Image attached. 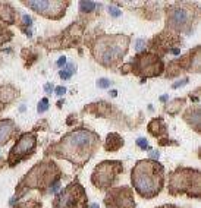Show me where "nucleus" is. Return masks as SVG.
<instances>
[{
	"instance_id": "6",
	"label": "nucleus",
	"mask_w": 201,
	"mask_h": 208,
	"mask_svg": "<svg viewBox=\"0 0 201 208\" xmlns=\"http://www.w3.org/2000/svg\"><path fill=\"white\" fill-rule=\"evenodd\" d=\"M122 170V166L119 163H112V161H104L101 164H98L95 171L93 174V182L98 188H107L109 185H112L118 171Z\"/></svg>"
},
{
	"instance_id": "22",
	"label": "nucleus",
	"mask_w": 201,
	"mask_h": 208,
	"mask_svg": "<svg viewBox=\"0 0 201 208\" xmlns=\"http://www.w3.org/2000/svg\"><path fill=\"white\" fill-rule=\"evenodd\" d=\"M59 76H60L62 79H70L72 75H70L68 70H60V72H59Z\"/></svg>"
},
{
	"instance_id": "10",
	"label": "nucleus",
	"mask_w": 201,
	"mask_h": 208,
	"mask_svg": "<svg viewBox=\"0 0 201 208\" xmlns=\"http://www.w3.org/2000/svg\"><path fill=\"white\" fill-rule=\"evenodd\" d=\"M104 202L110 208H134V199H132V192L129 189H118L113 191L104 199Z\"/></svg>"
},
{
	"instance_id": "28",
	"label": "nucleus",
	"mask_w": 201,
	"mask_h": 208,
	"mask_svg": "<svg viewBox=\"0 0 201 208\" xmlns=\"http://www.w3.org/2000/svg\"><path fill=\"white\" fill-rule=\"evenodd\" d=\"M44 89H46V92H49V94H50V92H52V89H53V85H52V83H46V85H44Z\"/></svg>"
},
{
	"instance_id": "24",
	"label": "nucleus",
	"mask_w": 201,
	"mask_h": 208,
	"mask_svg": "<svg viewBox=\"0 0 201 208\" xmlns=\"http://www.w3.org/2000/svg\"><path fill=\"white\" fill-rule=\"evenodd\" d=\"M22 19H24V24H25V25H28V27H31V25H32V19H31L28 15H24V16H22Z\"/></svg>"
},
{
	"instance_id": "23",
	"label": "nucleus",
	"mask_w": 201,
	"mask_h": 208,
	"mask_svg": "<svg viewBox=\"0 0 201 208\" xmlns=\"http://www.w3.org/2000/svg\"><path fill=\"white\" fill-rule=\"evenodd\" d=\"M144 44H146V41H144V40H138V41H136V45H135V48H136V51H140V50H142V48L146 47Z\"/></svg>"
},
{
	"instance_id": "18",
	"label": "nucleus",
	"mask_w": 201,
	"mask_h": 208,
	"mask_svg": "<svg viewBox=\"0 0 201 208\" xmlns=\"http://www.w3.org/2000/svg\"><path fill=\"white\" fill-rule=\"evenodd\" d=\"M97 86H98V88H107V86H110V81L104 79V78H101V79L97 81Z\"/></svg>"
},
{
	"instance_id": "29",
	"label": "nucleus",
	"mask_w": 201,
	"mask_h": 208,
	"mask_svg": "<svg viewBox=\"0 0 201 208\" xmlns=\"http://www.w3.org/2000/svg\"><path fill=\"white\" fill-rule=\"evenodd\" d=\"M172 53H173V54H179V48H173Z\"/></svg>"
},
{
	"instance_id": "15",
	"label": "nucleus",
	"mask_w": 201,
	"mask_h": 208,
	"mask_svg": "<svg viewBox=\"0 0 201 208\" xmlns=\"http://www.w3.org/2000/svg\"><path fill=\"white\" fill-rule=\"evenodd\" d=\"M80 7L81 10H84V12H91L95 7V3H93V1H81Z\"/></svg>"
},
{
	"instance_id": "3",
	"label": "nucleus",
	"mask_w": 201,
	"mask_h": 208,
	"mask_svg": "<svg viewBox=\"0 0 201 208\" xmlns=\"http://www.w3.org/2000/svg\"><path fill=\"white\" fill-rule=\"evenodd\" d=\"M129 45L126 35H103L94 42L93 53L101 65H113L125 56Z\"/></svg>"
},
{
	"instance_id": "25",
	"label": "nucleus",
	"mask_w": 201,
	"mask_h": 208,
	"mask_svg": "<svg viewBox=\"0 0 201 208\" xmlns=\"http://www.w3.org/2000/svg\"><path fill=\"white\" fill-rule=\"evenodd\" d=\"M65 63H66V57H65V56H62V57L57 60V66H59V68H62V66H65Z\"/></svg>"
},
{
	"instance_id": "5",
	"label": "nucleus",
	"mask_w": 201,
	"mask_h": 208,
	"mask_svg": "<svg viewBox=\"0 0 201 208\" xmlns=\"http://www.w3.org/2000/svg\"><path fill=\"white\" fill-rule=\"evenodd\" d=\"M56 208H87V196L80 183L69 185L63 192L57 195Z\"/></svg>"
},
{
	"instance_id": "30",
	"label": "nucleus",
	"mask_w": 201,
	"mask_h": 208,
	"mask_svg": "<svg viewBox=\"0 0 201 208\" xmlns=\"http://www.w3.org/2000/svg\"><path fill=\"white\" fill-rule=\"evenodd\" d=\"M160 100H161V101H166V100H167V95H161Z\"/></svg>"
},
{
	"instance_id": "11",
	"label": "nucleus",
	"mask_w": 201,
	"mask_h": 208,
	"mask_svg": "<svg viewBox=\"0 0 201 208\" xmlns=\"http://www.w3.org/2000/svg\"><path fill=\"white\" fill-rule=\"evenodd\" d=\"M192 21V12L187 7H173L169 13V25L175 29H185Z\"/></svg>"
},
{
	"instance_id": "9",
	"label": "nucleus",
	"mask_w": 201,
	"mask_h": 208,
	"mask_svg": "<svg viewBox=\"0 0 201 208\" xmlns=\"http://www.w3.org/2000/svg\"><path fill=\"white\" fill-rule=\"evenodd\" d=\"M136 68H138V73H141L144 76H156V75L161 73L163 63L160 62V59L156 57V56L144 54L141 57H138Z\"/></svg>"
},
{
	"instance_id": "19",
	"label": "nucleus",
	"mask_w": 201,
	"mask_h": 208,
	"mask_svg": "<svg viewBox=\"0 0 201 208\" xmlns=\"http://www.w3.org/2000/svg\"><path fill=\"white\" fill-rule=\"evenodd\" d=\"M9 38H10V35L8 34V31H2V29H0V44L4 42V41H8Z\"/></svg>"
},
{
	"instance_id": "26",
	"label": "nucleus",
	"mask_w": 201,
	"mask_h": 208,
	"mask_svg": "<svg viewBox=\"0 0 201 208\" xmlns=\"http://www.w3.org/2000/svg\"><path fill=\"white\" fill-rule=\"evenodd\" d=\"M150 157L154 158V161H157L159 157H160V154H159V151H150Z\"/></svg>"
},
{
	"instance_id": "7",
	"label": "nucleus",
	"mask_w": 201,
	"mask_h": 208,
	"mask_svg": "<svg viewBox=\"0 0 201 208\" xmlns=\"http://www.w3.org/2000/svg\"><path fill=\"white\" fill-rule=\"evenodd\" d=\"M25 4L32 7V10L38 12L40 15L52 19L62 16L68 6L66 1H25Z\"/></svg>"
},
{
	"instance_id": "4",
	"label": "nucleus",
	"mask_w": 201,
	"mask_h": 208,
	"mask_svg": "<svg viewBox=\"0 0 201 208\" xmlns=\"http://www.w3.org/2000/svg\"><path fill=\"white\" fill-rule=\"evenodd\" d=\"M172 192H187L197 196L200 194V176L195 170H179L175 171L170 179Z\"/></svg>"
},
{
	"instance_id": "27",
	"label": "nucleus",
	"mask_w": 201,
	"mask_h": 208,
	"mask_svg": "<svg viewBox=\"0 0 201 208\" xmlns=\"http://www.w3.org/2000/svg\"><path fill=\"white\" fill-rule=\"evenodd\" d=\"M185 83H188V79H184V81H181V82H175V83H173V88H179V86H184Z\"/></svg>"
},
{
	"instance_id": "31",
	"label": "nucleus",
	"mask_w": 201,
	"mask_h": 208,
	"mask_svg": "<svg viewBox=\"0 0 201 208\" xmlns=\"http://www.w3.org/2000/svg\"><path fill=\"white\" fill-rule=\"evenodd\" d=\"M159 208H175V207H172V205H166V207H159Z\"/></svg>"
},
{
	"instance_id": "21",
	"label": "nucleus",
	"mask_w": 201,
	"mask_h": 208,
	"mask_svg": "<svg viewBox=\"0 0 201 208\" xmlns=\"http://www.w3.org/2000/svg\"><path fill=\"white\" fill-rule=\"evenodd\" d=\"M54 92L57 94V97H59V95L62 97V95H65V94H66V88H65V86H57V88L54 89Z\"/></svg>"
},
{
	"instance_id": "20",
	"label": "nucleus",
	"mask_w": 201,
	"mask_h": 208,
	"mask_svg": "<svg viewBox=\"0 0 201 208\" xmlns=\"http://www.w3.org/2000/svg\"><path fill=\"white\" fill-rule=\"evenodd\" d=\"M109 13L112 15V16H115V18H116V16H121L122 12L119 10V9H118V7H113V6H110V7H109Z\"/></svg>"
},
{
	"instance_id": "8",
	"label": "nucleus",
	"mask_w": 201,
	"mask_h": 208,
	"mask_svg": "<svg viewBox=\"0 0 201 208\" xmlns=\"http://www.w3.org/2000/svg\"><path fill=\"white\" fill-rule=\"evenodd\" d=\"M35 144H37L35 135H32V133H25V135H22L21 138L18 139V142L15 144L14 150H12V153H10V157H9L10 164L21 161L24 157H28L29 154L34 151Z\"/></svg>"
},
{
	"instance_id": "1",
	"label": "nucleus",
	"mask_w": 201,
	"mask_h": 208,
	"mask_svg": "<svg viewBox=\"0 0 201 208\" xmlns=\"http://www.w3.org/2000/svg\"><path fill=\"white\" fill-rule=\"evenodd\" d=\"M97 136L93 132L78 129L68 133L57 147V154L76 164H84L97 148Z\"/></svg>"
},
{
	"instance_id": "16",
	"label": "nucleus",
	"mask_w": 201,
	"mask_h": 208,
	"mask_svg": "<svg viewBox=\"0 0 201 208\" xmlns=\"http://www.w3.org/2000/svg\"><path fill=\"white\" fill-rule=\"evenodd\" d=\"M47 109H49V100L47 98H43L40 103H38L37 110H38V113H44V111H47Z\"/></svg>"
},
{
	"instance_id": "2",
	"label": "nucleus",
	"mask_w": 201,
	"mask_h": 208,
	"mask_svg": "<svg viewBox=\"0 0 201 208\" xmlns=\"http://www.w3.org/2000/svg\"><path fill=\"white\" fill-rule=\"evenodd\" d=\"M132 183L138 194L146 198L154 196L163 186V167L150 160L138 163L132 171Z\"/></svg>"
},
{
	"instance_id": "14",
	"label": "nucleus",
	"mask_w": 201,
	"mask_h": 208,
	"mask_svg": "<svg viewBox=\"0 0 201 208\" xmlns=\"http://www.w3.org/2000/svg\"><path fill=\"white\" fill-rule=\"evenodd\" d=\"M164 130V125H163V122H161L160 119H156V120H153L151 123H150V127H148V130L151 132V133H154V135H160V130Z\"/></svg>"
},
{
	"instance_id": "32",
	"label": "nucleus",
	"mask_w": 201,
	"mask_h": 208,
	"mask_svg": "<svg viewBox=\"0 0 201 208\" xmlns=\"http://www.w3.org/2000/svg\"><path fill=\"white\" fill-rule=\"evenodd\" d=\"M91 208H98V204H93V205H91Z\"/></svg>"
},
{
	"instance_id": "17",
	"label": "nucleus",
	"mask_w": 201,
	"mask_h": 208,
	"mask_svg": "<svg viewBox=\"0 0 201 208\" xmlns=\"http://www.w3.org/2000/svg\"><path fill=\"white\" fill-rule=\"evenodd\" d=\"M136 145L141 147V150H148V142L146 138H138L136 139Z\"/></svg>"
},
{
	"instance_id": "12",
	"label": "nucleus",
	"mask_w": 201,
	"mask_h": 208,
	"mask_svg": "<svg viewBox=\"0 0 201 208\" xmlns=\"http://www.w3.org/2000/svg\"><path fill=\"white\" fill-rule=\"evenodd\" d=\"M14 130H15L14 120H9V119L0 120V145L6 144V142L10 139Z\"/></svg>"
},
{
	"instance_id": "13",
	"label": "nucleus",
	"mask_w": 201,
	"mask_h": 208,
	"mask_svg": "<svg viewBox=\"0 0 201 208\" xmlns=\"http://www.w3.org/2000/svg\"><path fill=\"white\" fill-rule=\"evenodd\" d=\"M0 18L4 22H14V12H12V9L8 7V6H2L0 7Z\"/></svg>"
}]
</instances>
